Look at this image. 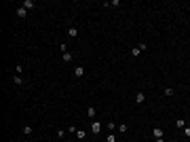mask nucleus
<instances>
[{
  "mask_svg": "<svg viewBox=\"0 0 190 142\" xmlns=\"http://www.w3.org/2000/svg\"><path fill=\"white\" fill-rule=\"evenodd\" d=\"M102 127H104L102 121H97V119L91 121V134H93V136H99V134H102Z\"/></svg>",
  "mask_w": 190,
  "mask_h": 142,
  "instance_id": "f257e3e1",
  "label": "nucleus"
},
{
  "mask_svg": "<svg viewBox=\"0 0 190 142\" xmlns=\"http://www.w3.org/2000/svg\"><path fill=\"white\" fill-rule=\"evenodd\" d=\"M21 7L26 9V11H34V9H36V2H34V0H23Z\"/></svg>",
  "mask_w": 190,
  "mask_h": 142,
  "instance_id": "f03ea898",
  "label": "nucleus"
},
{
  "mask_svg": "<svg viewBox=\"0 0 190 142\" xmlns=\"http://www.w3.org/2000/svg\"><path fill=\"white\" fill-rule=\"evenodd\" d=\"M146 100H148V96H146L144 91H139V93H135V104H144Z\"/></svg>",
  "mask_w": 190,
  "mask_h": 142,
  "instance_id": "7ed1b4c3",
  "label": "nucleus"
},
{
  "mask_svg": "<svg viewBox=\"0 0 190 142\" xmlns=\"http://www.w3.org/2000/svg\"><path fill=\"white\" fill-rule=\"evenodd\" d=\"M152 138H154V140H156V138H165L163 127H154V129H152Z\"/></svg>",
  "mask_w": 190,
  "mask_h": 142,
  "instance_id": "20e7f679",
  "label": "nucleus"
},
{
  "mask_svg": "<svg viewBox=\"0 0 190 142\" xmlns=\"http://www.w3.org/2000/svg\"><path fill=\"white\" fill-rule=\"evenodd\" d=\"M74 77H76V79H82V77H85V66H76V68H74Z\"/></svg>",
  "mask_w": 190,
  "mask_h": 142,
  "instance_id": "39448f33",
  "label": "nucleus"
},
{
  "mask_svg": "<svg viewBox=\"0 0 190 142\" xmlns=\"http://www.w3.org/2000/svg\"><path fill=\"white\" fill-rule=\"evenodd\" d=\"M17 17H19V19H26V17H28V11H26V9H23L21 4L17 7Z\"/></svg>",
  "mask_w": 190,
  "mask_h": 142,
  "instance_id": "423d86ee",
  "label": "nucleus"
},
{
  "mask_svg": "<svg viewBox=\"0 0 190 142\" xmlns=\"http://www.w3.org/2000/svg\"><path fill=\"white\" fill-rule=\"evenodd\" d=\"M68 36H70V38H76V36H78V28L70 26V28H68Z\"/></svg>",
  "mask_w": 190,
  "mask_h": 142,
  "instance_id": "0eeeda50",
  "label": "nucleus"
},
{
  "mask_svg": "<svg viewBox=\"0 0 190 142\" xmlns=\"http://www.w3.org/2000/svg\"><path fill=\"white\" fill-rule=\"evenodd\" d=\"M72 59H74V55L70 53V51H66V53L61 55V62H66V64H70V62H72Z\"/></svg>",
  "mask_w": 190,
  "mask_h": 142,
  "instance_id": "6e6552de",
  "label": "nucleus"
},
{
  "mask_svg": "<svg viewBox=\"0 0 190 142\" xmlns=\"http://www.w3.org/2000/svg\"><path fill=\"white\" fill-rule=\"evenodd\" d=\"M87 114H89V119L93 121V119H95V114H97V110H95L93 106H89V108H87Z\"/></svg>",
  "mask_w": 190,
  "mask_h": 142,
  "instance_id": "1a4fd4ad",
  "label": "nucleus"
},
{
  "mask_svg": "<svg viewBox=\"0 0 190 142\" xmlns=\"http://www.w3.org/2000/svg\"><path fill=\"white\" fill-rule=\"evenodd\" d=\"M74 136H76L78 140H85V138H87V132H85V129H76V134H74Z\"/></svg>",
  "mask_w": 190,
  "mask_h": 142,
  "instance_id": "9d476101",
  "label": "nucleus"
},
{
  "mask_svg": "<svg viewBox=\"0 0 190 142\" xmlns=\"http://www.w3.org/2000/svg\"><path fill=\"white\" fill-rule=\"evenodd\" d=\"M163 93H165V96H167V98H171V96H173L175 91H173L171 87H165V89H163Z\"/></svg>",
  "mask_w": 190,
  "mask_h": 142,
  "instance_id": "9b49d317",
  "label": "nucleus"
},
{
  "mask_svg": "<svg viewBox=\"0 0 190 142\" xmlns=\"http://www.w3.org/2000/svg\"><path fill=\"white\" fill-rule=\"evenodd\" d=\"M13 83H15V85H23L26 81H23V77H17V74H15V77H13Z\"/></svg>",
  "mask_w": 190,
  "mask_h": 142,
  "instance_id": "f8f14e48",
  "label": "nucleus"
},
{
  "mask_svg": "<svg viewBox=\"0 0 190 142\" xmlns=\"http://www.w3.org/2000/svg\"><path fill=\"white\" fill-rule=\"evenodd\" d=\"M175 127H177V129H184V127H186V121H184V119H177V121H175Z\"/></svg>",
  "mask_w": 190,
  "mask_h": 142,
  "instance_id": "ddd939ff",
  "label": "nucleus"
},
{
  "mask_svg": "<svg viewBox=\"0 0 190 142\" xmlns=\"http://www.w3.org/2000/svg\"><path fill=\"white\" fill-rule=\"evenodd\" d=\"M116 127H118V125H116V123H112V121H110V123H106V129H108V132H114Z\"/></svg>",
  "mask_w": 190,
  "mask_h": 142,
  "instance_id": "4468645a",
  "label": "nucleus"
},
{
  "mask_svg": "<svg viewBox=\"0 0 190 142\" xmlns=\"http://www.w3.org/2000/svg\"><path fill=\"white\" fill-rule=\"evenodd\" d=\"M106 142H116V134H112V132H110V134L106 136Z\"/></svg>",
  "mask_w": 190,
  "mask_h": 142,
  "instance_id": "2eb2a0df",
  "label": "nucleus"
},
{
  "mask_svg": "<svg viewBox=\"0 0 190 142\" xmlns=\"http://www.w3.org/2000/svg\"><path fill=\"white\" fill-rule=\"evenodd\" d=\"M23 134L30 136V134H32V125H23Z\"/></svg>",
  "mask_w": 190,
  "mask_h": 142,
  "instance_id": "dca6fc26",
  "label": "nucleus"
},
{
  "mask_svg": "<svg viewBox=\"0 0 190 142\" xmlns=\"http://www.w3.org/2000/svg\"><path fill=\"white\" fill-rule=\"evenodd\" d=\"M116 129H118V134H127V129H129V127H127V125H118Z\"/></svg>",
  "mask_w": 190,
  "mask_h": 142,
  "instance_id": "f3484780",
  "label": "nucleus"
},
{
  "mask_svg": "<svg viewBox=\"0 0 190 142\" xmlns=\"http://www.w3.org/2000/svg\"><path fill=\"white\" fill-rule=\"evenodd\" d=\"M139 53H141V51H139V47H133V49H131V55H133V57H137Z\"/></svg>",
  "mask_w": 190,
  "mask_h": 142,
  "instance_id": "a211bd4d",
  "label": "nucleus"
},
{
  "mask_svg": "<svg viewBox=\"0 0 190 142\" xmlns=\"http://www.w3.org/2000/svg\"><path fill=\"white\" fill-rule=\"evenodd\" d=\"M59 49H61V55H63V53L68 51V45H66V42H61V45H59Z\"/></svg>",
  "mask_w": 190,
  "mask_h": 142,
  "instance_id": "6ab92c4d",
  "label": "nucleus"
},
{
  "mask_svg": "<svg viewBox=\"0 0 190 142\" xmlns=\"http://www.w3.org/2000/svg\"><path fill=\"white\" fill-rule=\"evenodd\" d=\"M182 132H184V136H186V138H190V127H188V125H186Z\"/></svg>",
  "mask_w": 190,
  "mask_h": 142,
  "instance_id": "aec40b11",
  "label": "nucleus"
},
{
  "mask_svg": "<svg viewBox=\"0 0 190 142\" xmlns=\"http://www.w3.org/2000/svg\"><path fill=\"white\" fill-rule=\"evenodd\" d=\"M76 129H78L76 125H70V127H68V132H70V134H76Z\"/></svg>",
  "mask_w": 190,
  "mask_h": 142,
  "instance_id": "412c9836",
  "label": "nucleus"
},
{
  "mask_svg": "<svg viewBox=\"0 0 190 142\" xmlns=\"http://www.w3.org/2000/svg\"><path fill=\"white\" fill-rule=\"evenodd\" d=\"M66 136V129H57V138H63Z\"/></svg>",
  "mask_w": 190,
  "mask_h": 142,
  "instance_id": "4be33fe9",
  "label": "nucleus"
},
{
  "mask_svg": "<svg viewBox=\"0 0 190 142\" xmlns=\"http://www.w3.org/2000/svg\"><path fill=\"white\" fill-rule=\"evenodd\" d=\"M154 142H165V138H156V140H154Z\"/></svg>",
  "mask_w": 190,
  "mask_h": 142,
  "instance_id": "5701e85b",
  "label": "nucleus"
},
{
  "mask_svg": "<svg viewBox=\"0 0 190 142\" xmlns=\"http://www.w3.org/2000/svg\"><path fill=\"white\" fill-rule=\"evenodd\" d=\"M68 142H72V140H68Z\"/></svg>",
  "mask_w": 190,
  "mask_h": 142,
  "instance_id": "b1692460",
  "label": "nucleus"
},
{
  "mask_svg": "<svg viewBox=\"0 0 190 142\" xmlns=\"http://www.w3.org/2000/svg\"><path fill=\"white\" fill-rule=\"evenodd\" d=\"M104 142H106V140H104Z\"/></svg>",
  "mask_w": 190,
  "mask_h": 142,
  "instance_id": "393cba45",
  "label": "nucleus"
}]
</instances>
